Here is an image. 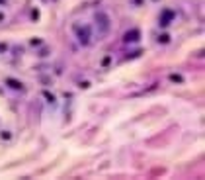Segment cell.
<instances>
[{
  "label": "cell",
  "instance_id": "6da1fadb",
  "mask_svg": "<svg viewBox=\"0 0 205 180\" xmlns=\"http://www.w3.org/2000/svg\"><path fill=\"white\" fill-rule=\"evenodd\" d=\"M74 33H76V37H78V41L82 43V45H88L90 39H92V27L90 26H78V24H74Z\"/></svg>",
  "mask_w": 205,
  "mask_h": 180
},
{
  "label": "cell",
  "instance_id": "7a4b0ae2",
  "mask_svg": "<svg viewBox=\"0 0 205 180\" xmlns=\"http://www.w3.org/2000/svg\"><path fill=\"white\" fill-rule=\"evenodd\" d=\"M96 24H98V30L102 35H106L109 32V27H112V22H109V16L106 12H98L96 14Z\"/></svg>",
  "mask_w": 205,
  "mask_h": 180
},
{
  "label": "cell",
  "instance_id": "3957f363",
  "mask_svg": "<svg viewBox=\"0 0 205 180\" xmlns=\"http://www.w3.org/2000/svg\"><path fill=\"white\" fill-rule=\"evenodd\" d=\"M139 39H141V32L139 30H131V32H127L125 35H123V41L125 43H135Z\"/></svg>",
  "mask_w": 205,
  "mask_h": 180
},
{
  "label": "cell",
  "instance_id": "277c9868",
  "mask_svg": "<svg viewBox=\"0 0 205 180\" xmlns=\"http://www.w3.org/2000/svg\"><path fill=\"white\" fill-rule=\"evenodd\" d=\"M172 20H174V12H172V10H164L162 14H160V26L166 27Z\"/></svg>",
  "mask_w": 205,
  "mask_h": 180
},
{
  "label": "cell",
  "instance_id": "5b68a950",
  "mask_svg": "<svg viewBox=\"0 0 205 180\" xmlns=\"http://www.w3.org/2000/svg\"><path fill=\"white\" fill-rule=\"evenodd\" d=\"M6 84H8L10 88H14V90H24V84H21L20 80H16V78H6Z\"/></svg>",
  "mask_w": 205,
  "mask_h": 180
},
{
  "label": "cell",
  "instance_id": "8992f818",
  "mask_svg": "<svg viewBox=\"0 0 205 180\" xmlns=\"http://www.w3.org/2000/svg\"><path fill=\"white\" fill-rule=\"evenodd\" d=\"M170 80L172 82H184V76L182 75H170Z\"/></svg>",
  "mask_w": 205,
  "mask_h": 180
},
{
  "label": "cell",
  "instance_id": "52a82bcc",
  "mask_svg": "<svg viewBox=\"0 0 205 180\" xmlns=\"http://www.w3.org/2000/svg\"><path fill=\"white\" fill-rule=\"evenodd\" d=\"M43 96L47 98V102H55V94H51V92H47V90H43Z\"/></svg>",
  "mask_w": 205,
  "mask_h": 180
},
{
  "label": "cell",
  "instance_id": "ba28073f",
  "mask_svg": "<svg viewBox=\"0 0 205 180\" xmlns=\"http://www.w3.org/2000/svg\"><path fill=\"white\" fill-rule=\"evenodd\" d=\"M158 41H160V43H168V41H170V35H168V33H162V35L158 37Z\"/></svg>",
  "mask_w": 205,
  "mask_h": 180
},
{
  "label": "cell",
  "instance_id": "9c48e42d",
  "mask_svg": "<svg viewBox=\"0 0 205 180\" xmlns=\"http://www.w3.org/2000/svg\"><path fill=\"white\" fill-rule=\"evenodd\" d=\"M78 86H80V88H90V82H88V80H82Z\"/></svg>",
  "mask_w": 205,
  "mask_h": 180
},
{
  "label": "cell",
  "instance_id": "30bf717a",
  "mask_svg": "<svg viewBox=\"0 0 205 180\" xmlns=\"http://www.w3.org/2000/svg\"><path fill=\"white\" fill-rule=\"evenodd\" d=\"M31 18H33V20H37V18H39V12H37V10H33V12H31Z\"/></svg>",
  "mask_w": 205,
  "mask_h": 180
},
{
  "label": "cell",
  "instance_id": "8fae6325",
  "mask_svg": "<svg viewBox=\"0 0 205 180\" xmlns=\"http://www.w3.org/2000/svg\"><path fill=\"white\" fill-rule=\"evenodd\" d=\"M0 22H4V14L2 12H0Z\"/></svg>",
  "mask_w": 205,
  "mask_h": 180
},
{
  "label": "cell",
  "instance_id": "7c38bea8",
  "mask_svg": "<svg viewBox=\"0 0 205 180\" xmlns=\"http://www.w3.org/2000/svg\"><path fill=\"white\" fill-rule=\"evenodd\" d=\"M4 2H6V0H0V4H4Z\"/></svg>",
  "mask_w": 205,
  "mask_h": 180
}]
</instances>
